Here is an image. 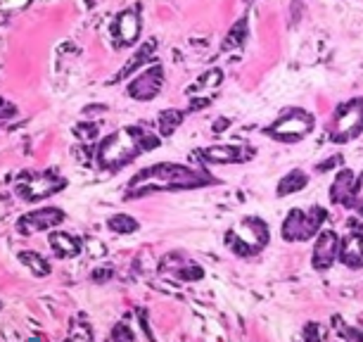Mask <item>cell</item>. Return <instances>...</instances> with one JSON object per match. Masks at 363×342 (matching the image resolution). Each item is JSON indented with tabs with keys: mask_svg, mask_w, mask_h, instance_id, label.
<instances>
[{
	"mask_svg": "<svg viewBox=\"0 0 363 342\" xmlns=\"http://www.w3.org/2000/svg\"><path fill=\"white\" fill-rule=\"evenodd\" d=\"M93 112H107V107H105V105H93V107H86V109H84L86 117H91Z\"/></svg>",
	"mask_w": 363,
	"mask_h": 342,
	"instance_id": "obj_33",
	"label": "cell"
},
{
	"mask_svg": "<svg viewBox=\"0 0 363 342\" xmlns=\"http://www.w3.org/2000/svg\"><path fill=\"white\" fill-rule=\"evenodd\" d=\"M17 257H19V262H22L24 266H29L33 276L45 278L48 273H50V264H48L45 259L38 255V252H29V250H24V252H19Z\"/></svg>",
	"mask_w": 363,
	"mask_h": 342,
	"instance_id": "obj_21",
	"label": "cell"
},
{
	"mask_svg": "<svg viewBox=\"0 0 363 342\" xmlns=\"http://www.w3.org/2000/svg\"><path fill=\"white\" fill-rule=\"evenodd\" d=\"M112 269H107V266H105V269H98V271H93L91 273V278L95 280V283H102V280H107V278H112Z\"/></svg>",
	"mask_w": 363,
	"mask_h": 342,
	"instance_id": "obj_30",
	"label": "cell"
},
{
	"mask_svg": "<svg viewBox=\"0 0 363 342\" xmlns=\"http://www.w3.org/2000/svg\"><path fill=\"white\" fill-rule=\"evenodd\" d=\"M107 228L112 231V233H119V236H126V233H135V231L140 228L138 221H135L133 216L128 214H114L107 219Z\"/></svg>",
	"mask_w": 363,
	"mask_h": 342,
	"instance_id": "obj_22",
	"label": "cell"
},
{
	"mask_svg": "<svg viewBox=\"0 0 363 342\" xmlns=\"http://www.w3.org/2000/svg\"><path fill=\"white\" fill-rule=\"evenodd\" d=\"M333 328H337V331L342 333V338H347V340H356V338H359V331H354V328H347V324L342 321V316H333Z\"/></svg>",
	"mask_w": 363,
	"mask_h": 342,
	"instance_id": "obj_25",
	"label": "cell"
},
{
	"mask_svg": "<svg viewBox=\"0 0 363 342\" xmlns=\"http://www.w3.org/2000/svg\"><path fill=\"white\" fill-rule=\"evenodd\" d=\"M12 183H15V195L22 197V200H26V202L45 200V197H50V195L67 188V179L52 169H48V171H19Z\"/></svg>",
	"mask_w": 363,
	"mask_h": 342,
	"instance_id": "obj_4",
	"label": "cell"
},
{
	"mask_svg": "<svg viewBox=\"0 0 363 342\" xmlns=\"http://www.w3.org/2000/svg\"><path fill=\"white\" fill-rule=\"evenodd\" d=\"M347 226L352 231H349L347 241L340 243V255H337V259L345 266H349V269H361V262H363V259H361V219L356 216Z\"/></svg>",
	"mask_w": 363,
	"mask_h": 342,
	"instance_id": "obj_14",
	"label": "cell"
},
{
	"mask_svg": "<svg viewBox=\"0 0 363 342\" xmlns=\"http://www.w3.org/2000/svg\"><path fill=\"white\" fill-rule=\"evenodd\" d=\"M17 114V107L10 105V100H3V119H10Z\"/></svg>",
	"mask_w": 363,
	"mask_h": 342,
	"instance_id": "obj_31",
	"label": "cell"
},
{
	"mask_svg": "<svg viewBox=\"0 0 363 342\" xmlns=\"http://www.w3.org/2000/svg\"><path fill=\"white\" fill-rule=\"evenodd\" d=\"M228 126H230V119H216L214 126H211V131H214V133H223Z\"/></svg>",
	"mask_w": 363,
	"mask_h": 342,
	"instance_id": "obj_32",
	"label": "cell"
},
{
	"mask_svg": "<svg viewBox=\"0 0 363 342\" xmlns=\"http://www.w3.org/2000/svg\"><path fill=\"white\" fill-rule=\"evenodd\" d=\"M193 157L202 164H238L255 157V150L247 145H211L204 150H195Z\"/></svg>",
	"mask_w": 363,
	"mask_h": 342,
	"instance_id": "obj_9",
	"label": "cell"
},
{
	"mask_svg": "<svg viewBox=\"0 0 363 342\" xmlns=\"http://www.w3.org/2000/svg\"><path fill=\"white\" fill-rule=\"evenodd\" d=\"M214 183V179L207 174V171H195L190 167H183V164H174V162H160L152 164V167L138 171L131 181H128V188L124 197L126 200H133V197H143L150 193H160V190H193V188H202Z\"/></svg>",
	"mask_w": 363,
	"mask_h": 342,
	"instance_id": "obj_1",
	"label": "cell"
},
{
	"mask_svg": "<svg viewBox=\"0 0 363 342\" xmlns=\"http://www.w3.org/2000/svg\"><path fill=\"white\" fill-rule=\"evenodd\" d=\"M162 271L164 273H174L178 280H183V283H193V280H200L204 276V269L202 266H197L195 262H188L183 255H178V264L171 266V264H162Z\"/></svg>",
	"mask_w": 363,
	"mask_h": 342,
	"instance_id": "obj_17",
	"label": "cell"
},
{
	"mask_svg": "<svg viewBox=\"0 0 363 342\" xmlns=\"http://www.w3.org/2000/svg\"><path fill=\"white\" fill-rule=\"evenodd\" d=\"M155 50H157V38H147V43H143V45H140V50L133 55L131 62H128V65L124 67V70L116 74V77H114L112 81H109V84H119L121 79L131 77V74H133L135 70H140V67L145 65L147 60H155V57H152V53H155Z\"/></svg>",
	"mask_w": 363,
	"mask_h": 342,
	"instance_id": "obj_16",
	"label": "cell"
},
{
	"mask_svg": "<svg viewBox=\"0 0 363 342\" xmlns=\"http://www.w3.org/2000/svg\"><path fill=\"white\" fill-rule=\"evenodd\" d=\"M306 183H309V176L299 169H292L290 174H285L283 179L278 181L276 193H278V197H287V195L297 193V190H301V188H306Z\"/></svg>",
	"mask_w": 363,
	"mask_h": 342,
	"instance_id": "obj_19",
	"label": "cell"
},
{
	"mask_svg": "<svg viewBox=\"0 0 363 342\" xmlns=\"http://www.w3.org/2000/svg\"><path fill=\"white\" fill-rule=\"evenodd\" d=\"M98 131H100V126L95 124V121H84V124L74 126V133H77V138L84 140V143H93L95 138H98Z\"/></svg>",
	"mask_w": 363,
	"mask_h": 342,
	"instance_id": "obj_24",
	"label": "cell"
},
{
	"mask_svg": "<svg viewBox=\"0 0 363 342\" xmlns=\"http://www.w3.org/2000/svg\"><path fill=\"white\" fill-rule=\"evenodd\" d=\"M164 86V67L162 65H152L150 70L140 72L138 77H135L131 84H128V95H131L133 100H155L157 95H160Z\"/></svg>",
	"mask_w": 363,
	"mask_h": 342,
	"instance_id": "obj_11",
	"label": "cell"
},
{
	"mask_svg": "<svg viewBox=\"0 0 363 342\" xmlns=\"http://www.w3.org/2000/svg\"><path fill=\"white\" fill-rule=\"evenodd\" d=\"M361 133V98H354L335 109L333 119V143H347L352 138H359Z\"/></svg>",
	"mask_w": 363,
	"mask_h": 342,
	"instance_id": "obj_7",
	"label": "cell"
},
{
	"mask_svg": "<svg viewBox=\"0 0 363 342\" xmlns=\"http://www.w3.org/2000/svg\"><path fill=\"white\" fill-rule=\"evenodd\" d=\"M186 121V112L183 109H167V112L160 114V136L162 138H169L174 136V131Z\"/></svg>",
	"mask_w": 363,
	"mask_h": 342,
	"instance_id": "obj_20",
	"label": "cell"
},
{
	"mask_svg": "<svg viewBox=\"0 0 363 342\" xmlns=\"http://www.w3.org/2000/svg\"><path fill=\"white\" fill-rule=\"evenodd\" d=\"M112 340H133L131 328H128L126 324H116L114 331H112Z\"/></svg>",
	"mask_w": 363,
	"mask_h": 342,
	"instance_id": "obj_27",
	"label": "cell"
},
{
	"mask_svg": "<svg viewBox=\"0 0 363 342\" xmlns=\"http://www.w3.org/2000/svg\"><path fill=\"white\" fill-rule=\"evenodd\" d=\"M313 124H316V117H313L311 112L292 107V109H285L271 126H266L264 133L280 143H297L313 131Z\"/></svg>",
	"mask_w": 363,
	"mask_h": 342,
	"instance_id": "obj_5",
	"label": "cell"
},
{
	"mask_svg": "<svg viewBox=\"0 0 363 342\" xmlns=\"http://www.w3.org/2000/svg\"><path fill=\"white\" fill-rule=\"evenodd\" d=\"M50 248L57 257L62 259H74L79 257L81 252V241L79 238H74L69 233H62V231H52L50 233Z\"/></svg>",
	"mask_w": 363,
	"mask_h": 342,
	"instance_id": "obj_15",
	"label": "cell"
},
{
	"mask_svg": "<svg viewBox=\"0 0 363 342\" xmlns=\"http://www.w3.org/2000/svg\"><path fill=\"white\" fill-rule=\"evenodd\" d=\"M86 245L91 248V250H88V252H91V257H105V255H107V250L102 248V243H100V241H95V238H88Z\"/></svg>",
	"mask_w": 363,
	"mask_h": 342,
	"instance_id": "obj_29",
	"label": "cell"
},
{
	"mask_svg": "<svg viewBox=\"0 0 363 342\" xmlns=\"http://www.w3.org/2000/svg\"><path fill=\"white\" fill-rule=\"evenodd\" d=\"M221 81H223V72L221 70H211V72H207V74H204V77L200 79V81H197V84L193 86V88H190V95H193L195 91H202V88H216L218 84H221Z\"/></svg>",
	"mask_w": 363,
	"mask_h": 342,
	"instance_id": "obj_23",
	"label": "cell"
},
{
	"mask_svg": "<svg viewBox=\"0 0 363 342\" xmlns=\"http://www.w3.org/2000/svg\"><path fill=\"white\" fill-rule=\"evenodd\" d=\"M340 243H342V238L340 233H335V231L330 228L318 231V241H316V248H313V257H311L313 269H318V271L330 269V266L337 262Z\"/></svg>",
	"mask_w": 363,
	"mask_h": 342,
	"instance_id": "obj_13",
	"label": "cell"
},
{
	"mask_svg": "<svg viewBox=\"0 0 363 342\" xmlns=\"http://www.w3.org/2000/svg\"><path fill=\"white\" fill-rule=\"evenodd\" d=\"M271 241L269 226L259 216H245L242 221L225 233V248L238 257H255Z\"/></svg>",
	"mask_w": 363,
	"mask_h": 342,
	"instance_id": "obj_3",
	"label": "cell"
},
{
	"mask_svg": "<svg viewBox=\"0 0 363 342\" xmlns=\"http://www.w3.org/2000/svg\"><path fill=\"white\" fill-rule=\"evenodd\" d=\"M162 138L155 133L145 131L140 126H126L119 131L109 133L107 138L100 140L95 157H98V167L102 171H119L126 164H131L140 153L160 148Z\"/></svg>",
	"mask_w": 363,
	"mask_h": 342,
	"instance_id": "obj_2",
	"label": "cell"
},
{
	"mask_svg": "<svg viewBox=\"0 0 363 342\" xmlns=\"http://www.w3.org/2000/svg\"><path fill=\"white\" fill-rule=\"evenodd\" d=\"M330 200L347 209L361 207V176L352 169H342L330 186Z\"/></svg>",
	"mask_w": 363,
	"mask_h": 342,
	"instance_id": "obj_8",
	"label": "cell"
},
{
	"mask_svg": "<svg viewBox=\"0 0 363 342\" xmlns=\"http://www.w3.org/2000/svg\"><path fill=\"white\" fill-rule=\"evenodd\" d=\"M247 36H250V22H247V17H242L240 22L233 24V29L228 33H225V38L221 40V48H218V50L228 53L233 48H242Z\"/></svg>",
	"mask_w": 363,
	"mask_h": 342,
	"instance_id": "obj_18",
	"label": "cell"
},
{
	"mask_svg": "<svg viewBox=\"0 0 363 342\" xmlns=\"http://www.w3.org/2000/svg\"><path fill=\"white\" fill-rule=\"evenodd\" d=\"M340 164H342V155H330L325 162L316 164V171H318V174H325V171H330V169H335V167H340Z\"/></svg>",
	"mask_w": 363,
	"mask_h": 342,
	"instance_id": "obj_26",
	"label": "cell"
},
{
	"mask_svg": "<svg viewBox=\"0 0 363 342\" xmlns=\"http://www.w3.org/2000/svg\"><path fill=\"white\" fill-rule=\"evenodd\" d=\"M328 211L323 207H309V209H292L283 221V238L287 243H304L311 241L325 224Z\"/></svg>",
	"mask_w": 363,
	"mask_h": 342,
	"instance_id": "obj_6",
	"label": "cell"
},
{
	"mask_svg": "<svg viewBox=\"0 0 363 342\" xmlns=\"http://www.w3.org/2000/svg\"><path fill=\"white\" fill-rule=\"evenodd\" d=\"M301 338H304V340H316V338H325V333L320 331L318 324H306L304 333H301Z\"/></svg>",
	"mask_w": 363,
	"mask_h": 342,
	"instance_id": "obj_28",
	"label": "cell"
},
{
	"mask_svg": "<svg viewBox=\"0 0 363 342\" xmlns=\"http://www.w3.org/2000/svg\"><path fill=\"white\" fill-rule=\"evenodd\" d=\"M67 219V214L60 207H48V209H33L29 214L19 216L17 231L22 236L38 233V231H50L55 226H60Z\"/></svg>",
	"mask_w": 363,
	"mask_h": 342,
	"instance_id": "obj_10",
	"label": "cell"
},
{
	"mask_svg": "<svg viewBox=\"0 0 363 342\" xmlns=\"http://www.w3.org/2000/svg\"><path fill=\"white\" fill-rule=\"evenodd\" d=\"M109 31H112L116 48L133 45L135 40H138V33H140V5H135V8H131V10L119 12L114 19V24L109 26Z\"/></svg>",
	"mask_w": 363,
	"mask_h": 342,
	"instance_id": "obj_12",
	"label": "cell"
}]
</instances>
